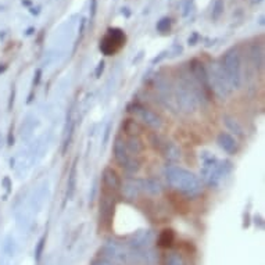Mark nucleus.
Returning a JSON list of instances; mask_svg holds the SVG:
<instances>
[{
	"mask_svg": "<svg viewBox=\"0 0 265 265\" xmlns=\"http://www.w3.org/2000/svg\"><path fill=\"white\" fill-rule=\"evenodd\" d=\"M165 178L171 188L182 193L186 197H196L202 193V183L197 176L182 167L169 165L168 168L165 169Z\"/></svg>",
	"mask_w": 265,
	"mask_h": 265,
	"instance_id": "1",
	"label": "nucleus"
},
{
	"mask_svg": "<svg viewBox=\"0 0 265 265\" xmlns=\"http://www.w3.org/2000/svg\"><path fill=\"white\" fill-rule=\"evenodd\" d=\"M202 91L194 81L181 78L174 85L175 106L183 113H194L198 107V92Z\"/></svg>",
	"mask_w": 265,
	"mask_h": 265,
	"instance_id": "2",
	"label": "nucleus"
},
{
	"mask_svg": "<svg viewBox=\"0 0 265 265\" xmlns=\"http://www.w3.org/2000/svg\"><path fill=\"white\" fill-rule=\"evenodd\" d=\"M232 169L229 161H219L212 154H203L202 176L204 182L210 186H217Z\"/></svg>",
	"mask_w": 265,
	"mask_h": 265,
	"instance_id": "3",
	"label": "nucleus"
},
{
	"mask_svg": "<svg viewBox=\"0 0 265 265\" xmlns=\"http://www.w3.org/2000/svg\"><path fill=\"white\" fill-rule=\"evenodd\" d=\"M114 159L117 160V163L121 165V168L125 171L126 174L134 175L136 172H139L142 163H140L139 156L134 154L128 146H126L125 140L122 136H118L114 140Z\"/></svg>",
	"mask_w": 265,
	"mask_h": 265,
	"instance_id": "4",
	"label": "nucleus"
},
{
	"mask_svg": "<svg viewBox=\"0 0 265 265\" xmlns=\"http://www.w3.org/2000/svg\"><path fill=\"white\" fill-rule=\"evenodd\" d=\"M99 257L117 264L126 265L130 262V249L117 240H107L99 250Z\"/></svg>",
	"mask_w": 265,
	"mask_h": 265,
	"instance_id": "5",
	"label": "nucleus"
},
{
	"mask_svg": "<svg viewBox=\"0 0 265 265\" xmlns=\"http://www.w3.org/2000/svg\"><path fill=\"white\" fill-rule=\"evenodd\" d=\"M207 77H208V85H210V91H212L218 97L225 99L232 93V86L228 82L227 77L224 74L221 65L214 64L210 70H207Z\"/></svg>",
	"mask_w": 265,
	"mask_h": 265,
	"instance_id": "6",
	"label": "nucleus"
},
{
	"mask_svg": "<svg viewBox=\"0 0 265 265\" xmlns=\"http://www.w3.org/2000/svg\"><path fill=\"white\" fill-rule=\"evenodd\" d=\"M221 67L232 89H239L241 85V67L240 58H239L236 52L227 53V56L224 57Z\"/></svg>",
	"mask_w": 265,
	"mask_h": 265,
	"instance_id": "7",
	"label": "nucleus"
},
{
	"mask_svg": "<svg viewBox=\"0 0 265 265\" xmlns=\"http://www.w3.org/2000/svg\"><path fill=\"white\" fill-rule=\"evenodd\" d=\"M128 111L134 114L136 120L142 122L145 126H149L151 129H161L163 126V120L161 117L157 116L154 111H151L147 107L142 106L139 103H134L132 106L128 107Z\"/></svg>",
	"mask_w": 265,
	"mask_h": 265,
	"instance_id": "8",
	"label": "nucleus"
},
{
	"mask_svg": "<svg viewBox=\"0 0 265 265\" xmlns=\"http://www.w3.org/2000/svg\"><path fill=\"white\" fill-rule=\"evenodd\" d=\"M124 45H125V36L120 29H110L104 39L101 40L100 49L103 53L111 56V54L117 53Z\"/></svg>",
	"mask_w": 265,
	"mask_h": 265,
	"instance_id": "9",
	"label": "nucleus"
},
{
	"mask_svg": "<svg viewBox=\"0 0 265 265\" xmlns=\"http://www.w3.org/2000/svg\"><path fill=\"white\" fill-rule=\"evenodd\" d=\"M154 146L160 150L163 157L169 163H178L181 160V149L178 146L175 145L174 142L160 138V136H154Z\"/></svg>",
	"mask_w": 265,
	"mask_h": 265,
	"instance_id": "10",
	"label": "nucleus"
},
{
	"mask_svg": "<svg viewBox=\"0 0 265 265\" xmlns=\"http://www.w3.org/2000/svg\"><path fill=\"white\" fill-rule=\"evenodd\" d=\"M154 241V233L151 231H139L130 236V240L128 243V247L130 250L140 251L151 249V245Z\"/></svg>",
	"mask_w": 265,
	"mask_h": 265,
	"instance_id": "11",
	"label": "nucleus"
},
{
	"mask_svg": "<svg viewBox=\"0 0 265 265\" xmlns=\"http://www.w3.org/2000/svg\"><path fill=\"white\" fill-rule=\"evenodd\" d=\"M116 210V194L103 190L100 197V222H110Z\"/></svg>",
	"mask_w": 265,
	"mask_h": 265,
	"instance_id": "12",
	"label": "nucleus"
},
{
	"mask_svg": "<svg viewBox=\"0 0 265 265\" xmlns=\"http://www.w3.org/2000/svg\"><path fill=\"white\" fill-rule=\"evenodd\" d=\"M101 179H103V188L104 190L107 192L113 193V194H117V193L121 190V178L118 172H117L116 169H113L111 167H107L104 168L103 171V174H101Z\"/></svg>",
	"mask_w": 265,
	"mask_h": 265,
	"instance_id": "13",
	"label": "nucleus"
},
{
	"mask_svg": "<svg viewBox=\"0 0 265 265\" xmlns=\"http://www.w3.org/2000/svg\"><path fill=\"white\" fill-rule=\"evenodd\" d=\"M120 192L128 200H135V198L139 197V194L142 193V181L134 178L126 179L125 182L121 185Z\"/></svg>",
	"mask_w": 265,
	"mask_h": 265,
	"instance_id": "14",
	"label": "nucleus"
},
{
	"mask_svg": "<svg viewBox=\"0 0 265 265\" xmlns=\"http://www.w3.org/2000/svg\"><path fill=\"white\" fill-rule=\"evenodd\" d=\"M217 143L225 153H228V154H233L237 149L236 140H235L233 136L229 135L228 132H221V134L217 136Z\"/></svg>",
	"mask_w": 265,
	"mask_h": 265,
	"instance_id": "15",
	"label": "nucleus"
},
{
	"mask_svg": "<svg viewBox=\"0 0 265 265\" xmlns=\"http://www.w3.org/2000/svg\"><path fill=\"white\" fill-rule=\"evenodd\" d=\"M175 241V232L172 229H164L159 235V239H157V243H159L160 247L163 249H168V247H172Z\"/></svg>",
	"mask_w": 265,
	"mask_h": 265,
	"instance_id": "16",
	"label": "nucleus"
},
{
	"mask_svg": "<svg viewBox=\"0 0 265 265\" xmlns=\"http://www.w3.org/2000/svg\"><path fill=\"white\" fill-rule=\"evenodd\" d=\"M161 185L156 179H146L142 181V192H146L151 196H159L161 194Z\"/></svg>",
	"mask_w": 265,
	"mask_h": 265,
	"instance_id": "17",
	"label": "nucleus"
},
{
	"mask_svg": "<svg viewBox=\"0 0 265 265\" xmlns=\"http://www.w3.org/2000/svg\"><path fill=\"white\" fill-rule=\"evenodd\" d=\"M124 140H125L128 149H129L134 154L139 156L140 153L143 151V142H142V139H140L139 136H125Z\"/></svg>",
	"mask_w": 265,
	"mask_h": 265,
	"instance_id": "18",
	"label": "nucleus"
},
{
	"mask_svg": "<svg viewBox=\"0 0 265 265\" xmlns=\"http://www.w3.org/2000/svg\"><path fill=\"white\" fill-rule=\"evenodd\" d=\"M163 265H186V261L181 253L171 251V253H167L163 258Z\"/></svg>",
	"mask_w": 265,
	"mask_h": 265,
	"instance_id": "19",
	"label": "nucleus"
},
{
	"mask_svg": "<svg viewBox=\"0 0 265 265\" xmlns=\"http://www.w3.org/2000/svg\"><path fill=\"white\" fill-rule=\"evenodd\" d=\"M75 186H77V164L74 163L73 168H71V171H70V176H68V183H67V198L68 200L74 196Z\"/></svg>",
	"mask_w": 265,
	"mask_h": 265,
	"instance_id": "20",
	"label": "nucleus"
},
{
	"mask_svg": "<svg viewBox=\"0 0 265 265\" xmlns=\"http://www.w3.org/2000/svg\"><path fill=\"white\" fill-rule=\"evenodd\" d=\"M122 126H124V130H125L126 136H139L140 132H142L140 125L134 120H126Z\"/></svg>",
	"mask_w": 265,
	"mask_h": 265,
	"instance_id": "21",
	"label": "nucleus"
},
{
	"mask_svg": "<svg viewBox=\"0 0 265 265\" xmlns=\"http://www.w3.org/2000/svg\"><path fill=\"white\" fill-rule=\"evenodd\" d=\"M224 122L228 126V129H231L232 132H235L236 135L243 136V129H241L240 124L236 120H233L231 116H224Z\"/></svg>",
	"mask_w": 265,
	"mask_h": 265,
	"instance_id": "22",
	"label": "nucleus"
},
{
	"mask_svg": "<svg viewBox=\"0 0 265 265\" xmlns=\"http://www.w3.org/2000/svg\"><path fill=\"white\" fill-rule=\"evenodd\" d=\"M91 265H121V264H117V262H113V261L104 260V258L97 257V258H95V260L92 261Z\"/></svg>",
	"mask_w": 265,
	"mask_h": 265,
	"instance_id": "23",
	"label": "nucleus"
},
{
	"mask_svg": "<svg viewBox=\"0 0 265 265\" xmlns=\"http://www.w3.org/2000/svg\"><path fill=\"white\" fill-rule=\"evenodd\" d=\"M45 240H46V237H42L38 243V247H36V251H35V254H36V260H40V256H42V253H43V247H45Z\"/></svg>",
	"mask_w": 265,
	"mask_h": 265,
	"instance_id": "24",
	"label": "nucleus"
}]
</instances>
